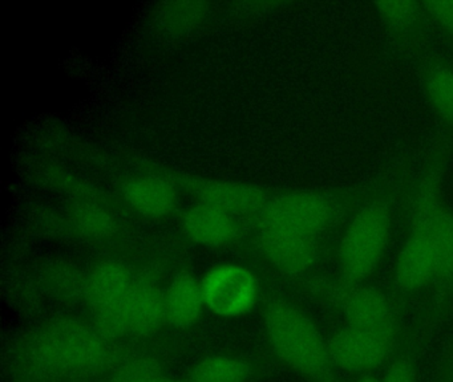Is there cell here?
<instances>
[{
  "mask_svg": "<svg viewBox=\"0 0 453 382\" xmlns=\"http://www.w3.org/2000/svg\"><path fill=\"white\" fill-rule=\"evenodd\" d=\"M265 329L275 355L314 382H338L328 340L296 305L273 302L265 310Z\"/></svg>",
  "mask_w": 453,
  "mask_h": 382,
  "instance_id": "cell-2",
  "label": "cell"
},
{
  "mask_svg": "<svg viewBox=\"0 0 453 382\" xmlns=\"http://www.w3.org/2000/svg\"><path fill=\"white\" fill-rule=\"evenodd\" d=\"M423 7L428 21L453 44V0L423 2Z\"/></svg>",
  "mask_w": 453,
  "mask_h": 382,
  "instance_id": "cell-22",
  "label": "cell"
},
{
  "mask_svg": "<svg viewBox=\"0 0 453 382\" xmlns=\"http://www.w3.org/2000/svg\"><path fill=\"white\" fill-rule=\"evenodd\" d=\"M166 323L164 291L150 276H134L127 308L128 333L148 337Z\"/></svg>",
  "mask_w": 453,
  "mask_h": 382,
  "instance_id": "cell-13",
  "label": "cell"
},
{
  "mask_svg": "<svg viewBox=\"0 0 453 382\" xmlns=\"http://www.w3.org/2000/svg\"><path fill=\"white\" fill-rule=\"evenodd\" d=\"M250 369L248 363L233 355H211L203 358L190 371V382H246Z\"/></svg>",
  "mask_w": 453,
  "mask_h": 382,
  "instance_id": "cell-19",
  "label": "cell"
},
{
  "mask_svg": "<svg viewBox=\"0 0 453 382\" xmlns=\"http://www.w3.org/2000/svg\"><path fill=\"white\" fill-rule=\"evenodd\" d=\"M327 340L335 369L367 373L380 368L391 358L396 345V332L344 325Z\"/></svg>",
  "mask_w": 453,
  "mask_h": 382,
  "instance_id": "cell-9",
  "label": "cell"
},
{
  "mask_svg": "<svg viewBox=\"0 0 453 382\" xmlns=\"http://www.w3.org/2000/svg\"><path fill=\"white\" fill-rule=\"evenodd\" d=\"M107 340L79 320L65 318L44 326L31 339L28 355L34 365L63 376L96 373L107 363Z\"/></svg>",
  "mask_w": 453,
  "mask_h": 382,
  "instance_id": "cell-3",
  "label": "cell"
},
{
  "mask_svg": "<svg viewBox=\"0 0 453 382\" xmlns=\"http://www.w3.org/2000/svg\"><path fill=\"white\" fill-rule=\"evenodd\" d=\"M386 31L404 47L420 50L426 42V18L423 3L397 0L372 3Z\"/></svg>",
  "mask_w": 453,
  "mask_h": 382,
  "instance_id": "cell-14",
  "label": "cell"
},
{
  "mask_svg": "<svg viewBox=\"0 0 453 382\" xmlns=\"http://www.w3.org/2000/svg\"><path fill=\"white\" fill-rule=\"evenodd\" d=\"M357 382H383L381 377L371 376V374H365V376L360 377Z\"/></svg>",
  "mask_w": 453,
  "mask_h": 382,
  "instance_id": "cell-24",
  "label": "cell"
},
{
  "mask_svg": "<svg viewBox=\"0 0 453 382\" xmlns=\"http://www.w3.org/2000/svg\"><path fill=\"white\" fill-rule=\"evenodd\" d=\"M407 235L397 252L394 265V284L404 294H415L434 286L436 256L420 202L412 195Z\"/></svg>",
  "mask_w": 453,
  "mask_h": 382,
  "instance_id": "cell-8",
  "label": "cell"
},
{
  "mask_svg": "<svg viewBox=\"0 0 453 382\" xmlns=\"http://www.w3.org/2000/svg\"><path fill=\"white\" fill-rule=\"evenodd\" d=\"M445 157L436 153L418 178L412 195L420 202L426 214L436 256V294L439 302L453 292V210L445 203L441 194Z\"/></svg>",
  "mask_w": 453,
  "mask_h": 382,
  "instance_id": "cell-5",
  "label": "cell"
},
{
  "mask_svg": "<svg viewBox=\"0 0 453 382\" xmlns=\"http://www.w3.org/2000/svg\"><path fill=\"white\" fill-rule=\"evenodd\" d=\"M311 286L342 313L346 325L397 333L396 310L388 294L378 286L347 283L341 278L318 280Z\"/></svg>",
  "mask_w": 453,
  "mask_h": 382,
  "instance_id": "cell-7",
  "label": "cell"
},
{
  "mask_svg": "<svg viewBox=\"0 0 453 382\" xmlns=\"http://www.w3.org/2000/svg\"><path fill=\"white\" fill-rule=\"evenodd\" d=\"M396 194L373 188L352 211L338 243L339 278L367 283L386 255L394 231Z\"/></svg>",
  "mask_w": 453,
  "mask_h": 382,
  "instance_id": "cell-1",
  "label": "cell"
},
{
  "mask_svg": "<svg viewBox=\"0 0 453 382\" xmlns=\"http://www.w3.org/2000/svg\"><path fill=\"white\" fill-rule=\"evenodd\" d=\"M71 222L79 235L92 241L111 238L116 231V220L108 210L99 204L81 203L73 207Z\"/></svg>",
  "mask_w": 453,
  "mask_h": 382,
  "instance_id": "cell-20",
  "label": "cell"
},
{
  "mask_svg": "<svg viewBox=\"0 0 453 382\" xmlns=\"http://www.w3.org/2000/svg\"><path fill=\"white\" fill-rule=\"evenodd\" d=\"M86 296L94 326L105 340L128 333L127 308L134 275L118 260L95 265L86 279Z\"/></svg>",
  "mask_w": 453,
  "mask_h": 382,
  "instance_id": "cell-6",
  "label": "cell"
},
{
  "mask_svg": "<svg viewBox=\"0 0 453 382\" xmlns=\"http://www.w3.org/2000/svg\"><path fill=\"white\" fill-rule=\"evenodd\" d=\"M164 300L166 323L174 328L192 326L205 307L201 281L187 272L174 276L166 291H164Z\"/></svg>",
  "mask_w": 453,
  "mask_h": 382,
  "instance_id": "cell-18",
  "label": "cell"
},
{
  "mask_svg": "<svg viewBox=\"0 0 453 382\" xmlns=\"http://www.w3.org/2000/svg\"><path fill=\"white\" fill-rule=\"evenodd\" d=\"M205 307L221 317H238L258 302L259 284L248 268L233 263L216 265L201 280Z\"/></svg>",
  "mask_w": 453,
  "mask_h": 382,
  "instance_id": "cell-10",
  "label": "cell"
},
{
  "mask_svg": "<svg viewBox=\"0 0 453 382\" xmlns=\"http://www.w3.org/2000/svg\"><path fill=\"white\" fill-rule=\"evenodd\" d=\"M124 201L137 214L147 218H164L177 206V190L171 180L160 175H142L124 183Z\"/></svg>",
  "mask_w": 453,
  "mask_h": 382,
  "instance_id": "cell-16",
  "label": "cell"
},
{
  "mask_svg": "<svg viewBox=\"0 0 453 382\" xmlns=\"http://www.w3.org/2000/svg\"><path fill=\"white\" fill-rule=\"evenodd\" d=\"M383 382H416V371L412 361L400 357L389 363L381 376Z\"/></svg>",
  "mask_w": 453,
  "mask_h": 382,
  "instance_id": "cell-23",
  "label": "cell"
},
{
  "mask_svg": "<svg viewBox=\"0 0 453 382\" xmlns=\"http://www.w3.org/2000/svg\"><path fill=\"white\" fill-rule=\"evenodd\" d=\"M371 191H286L267 201L257 215L258 225L319 238L342 219L344 212L354 211Z\"/></svg>",
  "mask_w": 453,
  "mask_h": 382,
  "instance_id": "cell-4",
  "label": "cell"
},
{
  "mask_svg": "<svg viewBox=\"0 0 453 382\" xmlns=\"http://www.w3.org/2000/svg\"><path fill=\"white\" fill-rule=\"evenodd\" d=\"M150 382H177L174 381L173 378H171V377L163 376V374H158V376L153 377L152 379H150Z\"/></svg>",
  "mask_w": 453,
  "mask_h": 382,
  "instance_id": "cell-25",
  "label": "cell"
},
{
  "mask_svg": "<svg viewBox=\"0 0 453 382\" xmlns=\"http://www.w3.org/2000/svg\"><path fill=\"white\" fill-rule=\"evenodd\" d=\"M160 374V365L150 357H137L121 365L107 382H150Z\"/></svg>",
  "mask_w": 453,
  "mask_h": 382,
  "instance_id": "cell-21",
  "label": "cell"
},
{
  "mask_svg": "<svg viewBox=\"0 0 453 382\" xmlns=\"http://www.w3.org/2000/svg\"><path fill=\"white\" fill-rule=\"evenodd\" d=\"M182 228L189 241L203 247L225 246L238 233L233 214L205 202H198L185 212Z\"/></svg>",
  "mask_w": 453,
  "mask_h": 382,
  "instance_id": "cell-15",
  "label": "cell"
},
{
  "mask_svg": "<svg viewBox=\"0 0 453 382\" xmlns=\"http://www.w3.org/2000/svg\"><path fill=\"white\" fill-rule=\"evenodd\" d=\"M190 185L200 202L213 204L233 215H258L270 199L261 187L250 183L201 180H193Z\"/></svg>",
  "mask_w": 453,
  "mask_h": 382,
  "instance_id": "cell-12",
  "label": "cell"
},
{
  "mask_svg": "<svg viewBox=\"0 0 453 382\" xmlns=\"http://www.w3.org/2000/svg\"><path fill=\"white\" fill-rule=\"evenodd\" d=\"M258 246L265 259L288 276L306 275L319 260V238L304 233L259 228Z\"/></svg>",
  "mask_w": 453,
  "mask_h": 382,
  "instance_id": "cell-11",
  "label": "cell"
},
{
  "mask_svg": "<svg viewBox=\"0 0 453 382\" xmlns=\"http://www.w3.org/2000/svg\"><path fill=\"white\" fill-rule=\"evenodd\" d=\"M421 87L429 108L453 132V63L440 56L421 61Z\"/></svg>",
  "mask_w": 453,
  "mask_h": 382,
  "instance_id": "cell-17",
  "label": "cell"
}]
</instances>
